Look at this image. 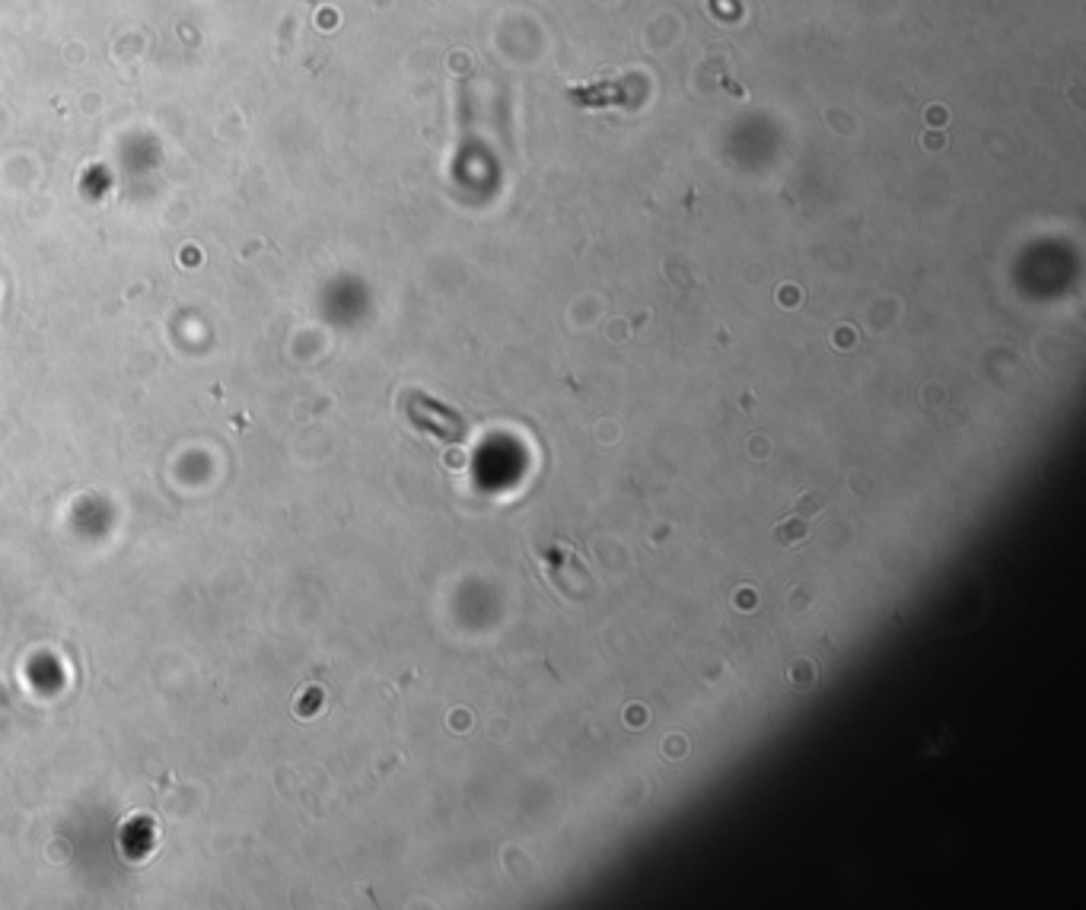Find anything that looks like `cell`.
I'll return each mask as SVG.
<instances>
[{"mask_svg":"<svg viewBox=\"0 0 1086 910\" xmlns=\"http://www.w3.org/2000/svg\"><path fill=\"white\" fill-rule=\"evenodd\" d=\"M411 414H415V420L421 427L434 430L437 436H443V440H459V436L465 433L462 420L456 414L430 405V401H415V405H411Z\"/></svg>","mask_w":1086,"mask_h":910,"instance_id":"1","label":"cell"},{"mask_svg":"<svg viewBox=\"0 0 1086 910\" xmlns=\"http://www.w3.org/2000/svg\"><path fill=\"white\" fill-rule=\"evenodd\" d=\"M809 532V525L803 522V519H790L787 525H781V529L778 532H774V538H778V545H797V541L803 538Z\"/></svg>","mask_w":1086,"mask_h":910,"instance_id":"2","label":"cell"}]
</instances>
